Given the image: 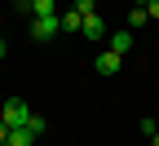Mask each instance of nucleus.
Instances as JSON below:
<instances>
[{
  "instance_id": "nucleus-2",
  "label": "nucleus",
  "mask_w": 159,
  "mask_h": 146,
  "mask_svg": "<svg viewBox=\"0 0 159 146\" xmlns=\"http://www.w3.org/2000/svg\"><path fill=\"white\" fill-rule=\"evenodd\" d=\"M53 35H62V13H53V18H31V40H53Z\"/></svg>"
},
{
  "instance_id": "nucleus-12",
  "label": "nucleus",
  "mask_w": 159,
  "mask_h": 146,
  "mask_svg": "<svg viewBox=\"0 0 159 146\" xmlns=\"http://www.w3.org/2000/svg\"><path fill=\"white\" fill-rule=\"evenodd\" d=\"M9 133H13V129H9L5 120H0V146H9Z\"/></svg>"
},
{
  "instance_id": "nucleus-3",
  "label": "nucleus",
  "mask_w": 159,
  "mask_h": 146,
  "mask_svg": "<svg viewBox=\"0 0 159 146\" xmlns=\"http://www.w3.org/2000/svg\"><path fill=\"white\" fill-rule=\"evenodd\" d=\"M13 9L18 13H31V18H53L57 13V0H18Z\"/></svg>"
},
{
  "instance_id": "nucleus-10",
  "label": "nucleus",
  "mask_w": 159,
  "mask_h": 146,
  "mask_svg": "<svg viewBox=\"0 0 159 146\" xmlns=\"http://www.w3.org/2000/svg\"><path fill=\"white\" fill-rule=\"evenodd\" d=\"M71 9H75V13H84V18H89V13H97V0H75V5H71Z\"/></svg>"
},
{
  "instance_id": "nucleus-8",
  "label": "nucleus",
  "mask_w": 159,
  "mask_h": 146,
  "mask_svg": "<svg viewBox=\"0 0 159 146\" xmlns=\"http://www.w3.org/2000/svg\"><path fill=\"white\" fill-rule=\"evenodd\" d=\"M62 31H84V13L66 9V13H62Z\"/></svg>"
},
{
  "instance_id": "nucleus-14",
  "label": "nucleus",
  "mask_w": 159,
  "mask_h": 146,
  "mask_svg": "<svg viewBox=\"0 0 159 146\" xmlns=\"http://www.w3.org/2000/svg\"><path fill=\"white\" fill-rule=\"evenodd\" d=\"M146 5H150V0H133V9H146Z\"/></svg>"
},
{
  "instance_id": "nucleus-6",
  "label": "nucleus",
  "mask_w": 159,
  "mask_h": 146,
  "mask_svg": "<svg viewBox=\"0 0 159 146\" xmlns=\"http://www.w3.org/2000/svg\"><path fill=\"white\" fill-rule=\"evenodd\" d=\"M84 35H89V40H106V22H102L97 13H89V18H84Z\"/></svg>"
},
{
  "instance_id": "nucleus-13",
  "label": "nucleus",
  "mask_w": 159,
  "mask_h": 146,
  "mask_svg": "<svg viewBox=\"0 0 159 146\" xmlns=\"http://www.w3.org/2000/svg\"><path fill=\"white\" fill-rule=\"evenodd\" d=\"M146 13H150V18H159V0H150V5H146Z\"/></svg>"
},
{
  "instance_id": "nucleus-15",
  "label": "nucleus",
  "mask_w": 159,
  "mask_h": 146,
  "mask_svg": "<svg viewBox=\"0 0 159 146\" xmlns=\"http://www.w3.org/2000/svg\"><path fill=\"white\" fill-rule=\"evenodd\" d=\"M5 53H9V45H5V40H0V58H5Z\"/></svg>"
},
{
  "instance_id": "nucleus-4",
  "label": "nucleus",
  "mask_w": 159,
  "mask_h": 146,
  "mask_svg": "<svg viewBox=\"0 0 159 146\" xmlns=\"http://www.w3.org/2000/svg\"><path fill=\"white\" fill-rule=\"evenodd\" d=\"M119 67H124V58H119V53H111V49L97 53V71H102V75H115Z\"/></svg>"
},
{
  "instance_id": "nucleus-11",
  "label": "nucleus",
  "mask_w": 159,
  "mask_h": 146,
  "mask_svg": "<svg viewBox=\"0 0 159 146\" xmlns=\"http://www.w3.org/2000/svg\"><path fill=\"white\" fill-rule=\"evenodd\" d=\"M142 133H146V137H155V133H159V120H150V115H146V120H142Z\"/></svg>"
},
{
  "instance_id": "nucleus-9",
  "label": "nucleus",
  "mask_w": 159,
  "mask_h": 146,
  "mask_svg": "<svg viewBox=\"0 0 159 146\" xmlns=\"http://www.w3.org/2000/svg\"><path fill=\"white\" fill-rule=\"evenodd\" d=\"M146 22H150L146 9H133V13H128V27H146Z\"/></svg>"
},
{
  "instance_id": "nucleus-16",
  "label": "nucleus",
  "mask_w": 159,
  "mask_h": 146,
  "mask_svg": "<svg viewBox=\"0 0 159 146\" xmlns=\"http://www.w3.org/2000/svg\"><path fill=\"white\" fill-rule=\"evenodd\" d=\"M150 146H159V133H155V137H150Z\"/></svg>"
},
{
  "instance_id": "nucleus-7",
  "label": "nucleus",
  "mask_w": 159,
  "mask_h": 146,
  "mask_svg": "<svg viewBox=\"0 0 159 146\" xmlns=\"http://www.w3.org/2000/svg\"><path fill=\"white\" fill-rule=\"evenodd\" d=\"M31 142H35L31 124H22V129H13V133H9V146H31Z\"/></svg>"
},
{
  "instance_id": "nucleus-5",
  "label": "nucleus",
  "mask_w": 159,
  "mask_h": 146,
  "mask_svg": "<svg viewBox=\"0 0 159 146\" xmlns=\"http://www.w3.org/2000/svg\"><path fill=\"white\" fill-rule=\"evenodd\" d=\"M106 49H111V53H119V58H124V53L133 49V31H115V35H106Z\"/></svg>"
},
{
  "instance_id": "nucleus-1",
  "label": "nucleus",
  "mask_w": 159,
  "mask_h": 146,
  "mask_svg": "<svg viewBox=\"0 0 159 146\" xmlns=\"http://www.w3.org/2000/svg\"><path fill=\"white\" fill-rule=\"evenodd\" d=\"M0 120L9 124V129H22V124L31 120V111H27V102H22V97H9L5 106H0Z\"/></svg>"
}]
</instances>
